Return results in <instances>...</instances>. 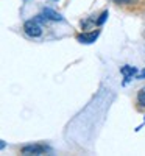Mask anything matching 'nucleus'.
Masks as SVG:
<instances>
[{"label":"nucleus","mask_w":145,"mask_h":156,"mask_svg":"<svg viewBox=\"0 0 145 156\" xmlns=\"http://www.w3.org/2000/svg\"><path fill=\"white\" fill-rule=\"evenodd\" d=\"M23 31L31 37H39L42 34V27L39 25L37 20H27L23 25Z\"/></svg>","instance_id":"nucleus-1"},{"label":"nucleus","mask_w":145,"mask_h":156,"mask_svg":"<svg viewBox=\"0 0 145 156\" xmlns=\"http://www.w3.org/2000/svg\"><path fill=\"white\" fill-rule=\"evenodd\" d=\"M23 154H44L48 151V148L42 144H34V145H27L20 150Z\"/></svg>","instance_id":"nucleus-2"},{"label":"nucleus","mask_w":145,"mask_h":156,"mask_svg":"<svg viewBox=\"0 0 145 156\" xmlns=\"http://www.w3.org/2000/svg\"><path fill=\"white\" fill-rule=\"evenodd\" d=\"M98 36V31H92V33H83V34H78L76 39L80 41L81 44H90L94 42Z\"/></svg>","instance_id":"nucleus-3"},{"label":"nucleus","mask_w":145,"mask_h":156,"mask_svg":"<svg viewBox=\"0 0 145 156\" xmlns=\"http://www.w3.org/2000/svg\"><path fill=\"white\" fill-rule=\"evenodd\" d=\"M120 72L123 73V76H125V83L129 80L131 76H133L137 70H136V67H131V66H123L122 69H120Z\"/></svg>","instance_id":"nucleus-4"},{"label":"nucleus","mask_w":145,"mask_h":156,"mask_svg":"<svg viewBox=\"0 0 145 156\" xmlns=\"http://www.w3.org/2000/svg\"><path fill=\"white\" fill-rule=\"evenodd\" d=\"M44 16L48 17V19H51V20H62L61 14H58V12H55L53 9H48V8L44 11Z\"/></svg>","instance_id":"nucleus-5"},{"label":"nucleus","mask_w":145,"mask_h":156,"mask_svg":"<svg viewBox=\"0 0 145 156\" xmlns=\"http://www.w3.org/2000/svg\"><path fill=\"white\" fill-rule=\"evenodd\" d=\"M137 103L140 106H145V86L139 89V92H137Z\"/></svg>","instance_id":"nucleus-6"},{"label":"nucleus","mask_w":145,"mask_h":156,"mask_svg":"<svg viewBox=\"0 0 145 156\" xmlns=\"http://www.w3.org/2000/svg\"><path fill=\"white\" fill-rule=\"evenodd\" d=\"M106 16H108V12H106V11H104V12H103V14L100 16V19H98V22H97V23H103V22H104V19H106Z\"/></svg>","instance_id":"nucleus-7"}]
</instances>
